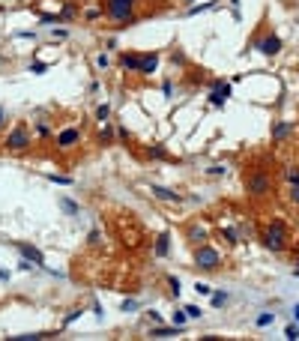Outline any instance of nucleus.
I'll return each instance as SVG.
<instances>
[{
  "instance_id": "obj_35",
  "label": "nucleus",
  "mask_w": 299,
  "mask_h": 341,
  "mask_svg": "<svg viewBox=\"0 0 299 341\" xmlns=\"http://www.w3.org/2000/svg\"><path fill=\"white\" fill-rule=\"evenodd\" d=\"M39 21H42V24H60L63 18L60 15H39Z\"/></svg>"
},
{
  "instance_id": "obj_49",
  "label": "nucleus",
  "mask_w": 299,
  "mask_h": 341,
  "mask_svg": "<svg viewBox=\"0 0 299 341\" xmlns=\"http://www.w3.org/2000/svg\"><path fill=\"white\" fill-rule=\"evenodd\" d=\"M186 3H189V6H194V0H186Z\"/></svg>"
},
{
  "instance_id": "obj_50",
  "label": "nucleus",
  "mask_w": 299,
  "mask_h": 341,
  "mask_svg": "<svg viewBox=\"0 0 299 341\" xmlns=\"http://www.w3.org/2000/svg\"><path fill=\"white\" fill-rule=\"evenodd\" d=\"M296 267H299V257H296Z\"/></svg>"
},
{
  "instance_id": "obj_24",
  "label": "nucleus",
  "mask_w": 299,
  "mask_h": 341,
  "mask_svg": "<svg viewBox=\"0 0 299 341\" xmlns=\"http://www.w3.org/2000/svg\"><path fill=\"white\" fill-rule=\"evenodd\" d=\"M186 320H189V314H186V308H180V311H174V326H186Z\"/></svg>"
},
{
  "instance_id": "obj_36",
  "label": "nucleus",
  "mask_w": 299,
  "mask_h": 341,
  "mask_svg": "<svg viewBox=\"0 0 299 341\" xmlns=\"http://www.w3.org/2000/svg\"><path fill=\"white\" fill-rule=\"evenodd\" d=\"M108 63H111V57H108V54H96V66H99V69H105Z\"/></svg>"
},
{
  "instance_id": "obj_16",
  "label": "nucleus",
  "mask_w": 299,
  "mask_h": 341,
  "mask_svg": "<svg viewBox=\"0 0 299 341\" xmlns=\"http://www.w3.org/2000/svg\"><path fill=\"white\" fill-rule=\"evenodd\" d=\"M12 341H42V338H54V332H21V335H9Z\"/></svg>"
},
{
  "instance_id": "obj_1",
  "label": "nucleus",
  "mask_w": 299,
  "mask_h": 341,
  "mask_svg": "<svg viewBox=\"0 0 299 341\" xmlns=\"http://www.w3.org/2000/svg\"><path fill=\"white\" fill-rule=\"evenodd\" d=\"M261 239H264V245L269 249V252H284L287 249V224L282 222V219H272V222L266 224V231L261 234Z\"/></svg>"
},
{
  "instance_id": "obj_48",
  "label": "nucleus",
  "mask_w": 299,
  "mask_h": 341,
  "mask_svg": "<svg viewBox=\"0 0 299 341\" xmlns=\"http://www.w3.org/2000/svg\"><path fill=\"white\" fill-rule=\"evenodd\" d=\"M0 126H3V108H0Z\"/></svg>"
},
{
  "instance_id": "obj_40",
  "label": "nucleus",
  "mask_w": 299,
  "mask_h": 341,
  "mask_svg": "<svg viewBox=\"0 0 299 341\" xmlns=\"http://www.w3.org/2000/svg\"><path fill=\"white\" fill-rule=\"evenodd\" d=\"M36 132H39V135H42V138H48V135H51V129H48L45 123H39V126H36Z\"/></svg>"
},
{
  "instance_id": "obj_31",
  "label": "nucleus",
  "mask_w": 299,
  "mask_h": 341,
  "mask_svg": "<svg viewBox=\"0 0 299 341\" xmlns=\"http://www.w3.org/2000/svg\"><path fill=\"white\" fill-rule=\"evenodd\" d=\"M215 3H201V6H189V15H197V12H207V9H212Z\"/></svg>"
},
{
  "instance_id": "obj_37",
  "label": "nucleus",
  "mask_w": 299,
  "mask_h": 341,
  "mask_svg": "<svg viewBox=\"0 0 299 341\" xmlns=\"http://www.w3.org/2000/svg\"><path fill=\"white\" fill-rule=\"evenodd\" d=\"M87 242H90V245H99V242H102V237H99V231H90Z\"/></svg>"
},
{
  "instance_id": "obj_42",
  "label": "nucleus",
  "mask_w": 299,
  "mask_h": 341,
  "mask_svg": "<svg viewBox=\"0 0 299 341\" xmlns=\"http://www.w3.org/2000/svg\"><path fill=\"white\" fill-rule=\"evenodd\" d=\"M135 308H138V302H135V299H126V302H123V311H135Z\"/></svg>"
},
{
  "instance_id": "obj_18",
  "label": "nucleus",
  "mask_w": 299,
  "mask_h": 341,
  "mask_svg": "<svg viewBox=\"0 0 299 341\" xmlns=\"http://www.w3.org/2000/svg\"><path fill=\"white\" fill-rule=\"evenodd\" d=\"M60 210H63L66 216H81V206L75 204L72 198H60Z\"/></svg>"
},
{
  "instance_id": "obj_34",
  "label": "nucleus",
  "mask_w": 299,
  "mask_h": 341,
  "mask_svg": "<svg viewBox=\"0 0 299 341\" xmlns=\"http://www.w3.org/2000/svg\"><path fill=\"white\" fill-rule=\"evenodd\" d=\"M171 63H176V66H186V54H183V51H174V54H171Z\"/></svg>"
},
{
  "instance_id": "obj_43",
  "label": "nucleus",
  "mask_w": 299,
  "mask_h": 341,
  "mask_svg": "<svg viewBox=\"0 0 299 341\" xmlns=\"http://www.w3.org/2000/svg\"><path fill=\"white\" fill-rule=\"evenodd\" d=\"M162 93H165V96H171V93H174V84H171V81H165V84H162Z\"/></svg>"
},
{
  "instance_id": "obj_28",
  "label": "nucleus",
  "mask_w": 299,
  "mask_h": 341,
  "mask_svg": "<svg viewBox=\"0 0 299 341\" xmlns=\"http://www.w3.org/2000/svg\"><path fill=\"white\" fill-rule=\"evenodd\" d=\"M284 338L287 341H296L299 338V324H290L287 329H284Z\"/></svg>"
},
{
  "instance_id": "obj_27",
  "label": "nucleus",
  "mask_w": 299,
  "mask_h": 341,
  "mask_svg": "<svg viewBox=\"0 0 299 341\" xmlns=\"http://www.w3.org/2000/svg\"><path fill=\"white\" fill-rule=\"evenodd\" d=\"M284 177H287V183H290V186H299V168H287V170H284Z\"/></svg>"
},
{
  "instance_id": "obj_8",
  "label": "nucleus",
  "mask_w": 299,
  "mask_h": 341,
  "mask_svg": "<svg viewBox=\"0 0 299 341\" xmlns=\"http://www.w3.org/2000/svg\"><path fill=\"white\" fill-rule=\"evenodd\" d=\"M257 48H261V54H266V57H275V54L282 51V39H278L275 33H269L257 42Z\"/></svg>"
},
{
  "instance_id": "obj_26",
  "label": "nucleus",
  "mask_w": 299,
  "mask_h": 341,
  "mask_svg": "<svg viewBox=\"0 0 299 341\" xmlns=\"http://www.w3.org/2000/svg\"><path fill=\"white\" fill-rule=\"evenodd\" d=\"M222 237L228 239L230 245H233V242H240V234H236V231H233V228H222Z\"/></svg>"
},
{
  "instance_id": "obj_22",
  "label": "nucleus",
  "mask_w": 299,
  "mask_h": 341,
  "mask_svg": "<svg viewBox=\"0 0 299 341\" xmlns=\"http://www.w3.org/2000/svg\"><path fill=\"white\" fill-rule=\"evenodd\" d=\"M147 156H150V159H165V147H162V144H153V147H147Z\"/></svg>"
},
{
  "instance_id": "obj_38",
  "label": "nucleus",
  "mask_w": 299,
  "mask_h": 341,
  "mask_svg": "<svg viewBox=\"0 0 299 341\" xmlns=\"http://www.w3.org/2000/svg\"><path fill=\"white\" fill-rule=\"evenodd\" d=\"M60 18H63V21H69V18H75V6H72V3H69V6L63 9V15H60Z\"/></svg>"
},
{
  "instance_id": "obj_23",
  "label": "nucleus",
  "mask_w": 299,
  "mask_h": 341,
  "mask_svg": "<svg viewBox=\"0 0 299 341\" xmlns=\"http://www.w3.org/2000/svg\"><path fill=\"white\" fill-rule=\"evenodd\" d=\"M48 180L57 186H72V177H63V174H48Z\"/></svg>"
},
{
  "instance_id": "obj_6",
  "label": "nucleus",
  "mask_w": 299,
  "mask_h": 341,
  "mask_svg": "<svg viewBox=\"0 0 299 341\" xmlns=\"http://www.w3.org/2000/svg\"><path fill=\"white\" fill-rule=\"evenodd\" d=\"M75 144H81V129H63L57 135V147L60 150H72Z\"/></svg>"
},
{
  "instance_id": "obj_29",
  "label": "nucleus",
  "mask_w": 299,
  "mask_h": 341,
  "mask_svg": "<svg viewBox=\"0 0 299 341\" xmlns=\"http://www.w3.org/2000/svg\"><path fill=\"white\" fill-rule=\"evenodd\" d=\"M168 288H171V296H180V278H176V275H171V278H168Z\"/></svg>"
},
{
  "instance_id": "obj_46",
  "label": "nucleus",
  "mask_w": 299,
  "mask_h": 341,
  "mask_svg": "<svg viewBox=\"0 0 299 341\" xmlns=\"http://www.w3.org/2000/svg\"><path fill=\"white\" fill-rule=\"evenodd\" d=\"M293 317H296V324H299V302L293 306Z\"/></svg>"
},
{
  "instance_id": "obj_7",
  "label": "nucleus",
  "mask_w": 299,
  "mask_h": 341,
  "mask_svg": "<svg viewBox=\"0 0 299 341\" xmlns=\"http://www.w3.org/2000/svg\"><path fill=\"white\" fill-rule=\"evenodd\" d=\"M228 96H230V84H218L210 90V105L212 108H225V102H228Z\"/></svg>"
},
{
  "instance_id": "obj_30",
  "label": "nucleus",
  "mask_w": 299,
  "mask_h": 341,
  "mask_svg": "<svg viewBox=\"0 0 299 341\" xmlns=\"http://www.w3.org/2000/svg\"><path fill=\"white\" fill-rule=\"evenodd\" d=\"M30 72H33V75H45V72H48V63H39V60H36V63H30Z\"/></svg>"
},
{
  "instance_id": "obj_41",
  "label": "nucleus",
  "mask_w": 299,
  "mask_h": 341,
  "mask_svg": "<svg viewBox=\"0 0 299 341\" xmlns=\"http://www.w3.org/2000/svg\"><path fill=\"white\" fill-rule=\"evenodd\" d=\"M78 317H81V311H69V314H66V320H63V324L69 326L72 320H78Z\"/></svg>"
},
{
  "instance_id": "obj_39",
  "label": "nucleus",
  "mask_w": 299,
  "mask_h": 341,
  "mask_svg": "<svg viewBox=\"0 0 299 341\" xmlns=\"http://www.w3.org/2000/svg\"><path fill=\"white\" fill-rule=\"evenodd\" d=\"M287 195H290V201L299 206V186H290V192H287Z\"/></svg>"
},
{
  "instance_id": "obj_10",
  "label": "nucleus",
  "mask_w": 299,
  "mask_h": 341,
  "mask_svg": "<svg viewBox=\"0 0 299 341\" xmlns=\"http://www.w3.org/2000/svg\"><path fill=\"white\" fill-rule=\"evenodd\" d=\"M150 192L156 195L158 201H165V204H180L183 201V195L174 192V188H165V186H150Z\"/></svg>"
},
{
  "instance_id": "obj_13",
  "label": "nucleus",
  "mask_w": 299,
  "mask_h": 341,
  "mask_svg": "<svg viewBox=\"0 0 299 341\" xmlns=\"http://www.w3.org/2000/svg\"><path fill=\"white\" fill-rule=\"evenodd\" d=\"M186 237H189V242L197 249V245H204V242H207V231H204V228H197V224H192V228L186 231Z\"/></svg>"
},
{
  "instance_id": "obj_12",
  "label": "nucleus",
  "mask_w": 299,
  "mask_h": 341,
  "mask_svg": "<svg viewBox=\"0 0 299 341\" xmlns=\"http://www.w3.org/2000/svg\"><path fill=\"white\" fill-rule=\"evenodd\" d=\"M123 72H141V54H120Z\"/></svg>"
},
{
  "instance_id": "obj_17",
  "label": "nucleus",
  "mask_w": 299,
  "mask_h": 341,
  "mask_svg": "<svg viewBox=\"0 0 299 341\" xmlns=\"http://www.w3.org/2000/svg\"><path fill=\"white\" fill-rule=\"evenodd\" d=\"M168 252H171V234H158L156 237V255L165 257Z\"/></svg>"
},
{
  "instance_id": "obj_45",
  "label": "nucleus",
  "mask_w": 299,
  "mask_h": 341,
  "mask_svg": "<svg viewBox=\"0 0 299 341\" xmlns=\"http://www.w3.org/2000/svg\"><path fill=\"white\" fill-rule=\"evenodd\" d=\"M84 18H87V21H96V18H99V9H90V12H87Z\"/></svg>"
},
{
  "instance_id": "obj_2",
  "label": "nucleus",
  "mask_w": 299,
  "mask_h": 341,
  "mask_svg": "<svg viewBox=\"0 0 299 341\" xmlns=\"http://www.w3.org/2000/svg\"><path fill=\"white\" fill-rule=\"evenodd\" d=\"M135 3H138V0H108L105 9H108V15L114 18L117 24L129 27V24L138 21V15H135Z\"/></svg>"
},
{
  "instance_id": "obj_3",
  "label": "nucleus",
  "mask_w": 299,
  "mask_h": 341,
  "mask_svg": "<svg viewBox=\"0 0 299 341\" xmlns=\"http://www.w3.org/2000/svg\"><path fill=\"white\" fill-rule=\"evenodd\" d=\"M194 267H197V270H204V273H215V270L222 267V255L204 242V245H197V249H194Z\"/></svg>"
},
{
  "instance_id": "obj_21",
  "label": "nucleus",
  "mask_w": 299,
  "mask_h": 341,
  "mask_svg": "<svg viewBox=\"0 0 299 341\" xmlns=\"http://www.w3.org/2000/svg\"><path fill=\"white\" fill-rule=\"evenodd\" d=\"M108 117H111V105H99V108H96V120H99V123H108Z\"/></svg>"
},
{
  "instance_id": "obj_14",
  "label": "nucleus",
  "mask_w": 299,
  "mask_h": 341,
  "mask_svg": "<svg viewBox=\"0 0 299 341\" xmlns=\"http://www.w3.org/2000/svg\"><path fill=\"white\" fill-rule=\"evenodd\" d=\"M180 326H153L150 329V338H176Z\"/></svg>"
},
{
  "instance_id": "obj_20",
  "label": "nucleus",
  "mask_w": 299,
  "mask_h": 341,
  "mask_svg": "<svg viewBox=\"0 0 299 341\" xmlns=\"http://www.w3.org/2000/svg\"><path fill=\"white\" fill-rule=\"evenodd\" d=\"M272 320H275V314H272V311H264V314H257V320H254V324L264 329V326H272Z\"/></svg>"
},
{
  "instance_id": "obj_44",
  "label": "nucleus",
  "mask_w": 299,
  "mask_h": 341,
  "mask_svg": "<svg viewBox=\"0 0 299 341\" xmlns=\"http://www.w3.org/2000/svg\"><path fill=\"white\" fill-rule=\"evenodd\" d=\"M111 138H114V132H111V126H105L102 129V141H111Z\"/></svg>"
},
{
  "instance_id": "obj_47",
  "label": "nucleus",
  "mask_w": 299,
  "mask_h": 341,
  "mask_svg": "<svg viewBox=\"0 0 299 341\" xmlns=\"http://www.w3.org/2000/svg\"><path fill=\"white\" fill-rule=\"evenodd\" d=\"M6 278H9V273H3V270H0V281H6Z\"/></svg>"
},
{
  "instance_id": "obj_19",
  "label": "nucleus",
  "mask_w": 299,
  "mask_h": 341,
  "mask_svg": "<svg viewBox=\"0 0 299 341\" xmlns=\"http://www.w3.org/2000/svg\"><path fill=\"white\" fill-rule=\"evenodd\" d=\"M207 174H210V177H225V174H228V165H225V162H215V165L207 168Z\"/></svg>"
},
{
  "instance_id": "obj_15",
  "label": "nucleus",
  "mask_w": 299,
  "mask_h": 341,
  "mask_svg": "<svg viewBox=\"0 0 299 341\" xmlns=\"http://www.w3.org/2000/svg\"><path fill=\"white\" fill-rule=\"evenodd\" d=\"M158 69V54H144L141 57V75H153Z\"/></svg>"
},
{
  "instance_id": "obj_33",
  "label": "nucleus",
  "mask_w": 299,
  "mask_h": 341,
  "mask_svg": "<svg viewBox=\"0 0 299 341\" xmlns=\"http://www.w3.org/2000/svg\"><path fill=\"white\" fill-rule=\"evenodd\" d=\"M186 314H189V320H197V317H201L204 311H201L197 306H186Z\"/></svg>"
},
{
  "instance_id": "obj_11",
  "label": "nucleus",
  "mask_w": 299,
  "mask_h": 341,
  "mask_svg": "<svg viewBox=\"0 0 299 341\" xmlns=\"http://www.w3.org/2000/svg\"><path fill=\"white\" fill-rule=\"evenodd\" d=\"M293 135V120H282L272 126V141H284V138Z\"/></svg>"
},
{
  "instance_id": "obj_5",
  "label": "nucleus",
  "mask_w": 299,
  "mask_h": 341,
  "mask_svg": "<svg viewBox=\"0 0 299 341\" xmlns=\"http://www.w3.org/2000/svg\"><path fill=\"white\" fill-rule=\"evenodd\" d=\"M27 147H30V135H27V129H24V126H15V129L6 135V150L21 153V150H27Z\"/></svg>"
},
{
  "instance_id": "obj_32",
  "label": "nucleus",
  "mask_w": 299,
  "mask_h": 341,
  "mask_svg": "<svg viewBox=\"0 0 299 341\" xmlns=\"http://www.w3.org/2000/svg\"><path fill=\"white\" fill-rule=\"evenodd\" d=\"M194 290H197L201 296H210V293H212V288L207 285V281H197V285H194Z\"/></svg>"
},
{
  "instance_id": "obj_9",
  "label": "nucleus",
  "mask_w": 299,
  "mask_h": 341,
  "mask_svg": "<svg viewBox=\"0 0 299 341\" xmlns=\"http://www.w3.org/2000/svg\"><path fill=\"white\" fill-rule=\"evenodd\" d=\"M18 252H21V257L24 260H30V263H36V267H42L45 263V255L36 249V245H27V242H18Z\"/></svg>"
},
{
  "instance_id": "obj_4",
  "label": "nucleus",
  "mask_w": 299,
  "mask_h": 341,
  "mask_svg": "<svg viewBox=\"0 0 299 341\" xmlns=\"http://www.w3.org/2000/svg\"><path fill=\"white\" fill-rule=\"evenodd\" d=\"M246 188H248L251 198H264V195L272 192V180H269V174H264V170H251L246 177Z\"/></svg>"
},
{
  "instance_id": "obj_25",
  "label": "nucleus",
  "mask_w": 299,
  "mask_h": 341,
  "mask_svg": "<svg viewBox=\"0 0 299 341\" xmlns=\"http://www.w3.org/2000/svg\"><path fill=\"white\" fill-rule=\"evenodd\" d=\"M210 296H212V306H215V308H222L225 302H228V293H225V290H218V293H210Z\"/></svg>"
}]
</instances>
